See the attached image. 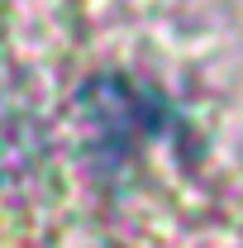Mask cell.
Masks as SVG:
<instances>
[{
  "label": "cell",
  "mask_w": 243,
  "mask_h": 248,
  "mask_svg": "<svg viewBox=\"0 0 243 248\" xmlns=\"http://www.w3.org/2000/svg\"><path fill=\"white\" fill-rule=\"evenodd\" d=\"M81 115H86V134H91L95 153L120 162L138 143H148L152 134H162L172 110L167 100L148 86H134L124 77H100L81 91Z\"/></svg>",
  "instance_id": "obj_1"
}]
</instances>
